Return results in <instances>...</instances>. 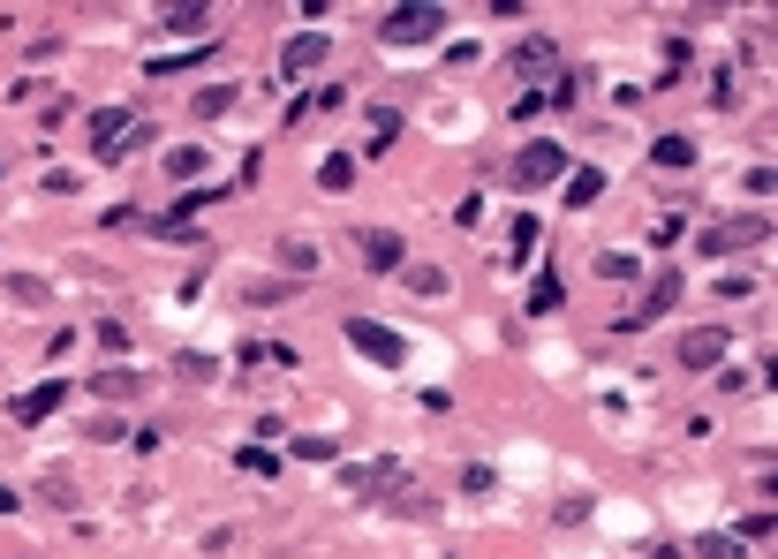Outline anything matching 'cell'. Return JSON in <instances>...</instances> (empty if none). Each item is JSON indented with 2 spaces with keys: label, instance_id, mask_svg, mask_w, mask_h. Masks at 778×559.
I'll return each instance as SVG.
<instances>
[{
  "label": "cell",
  "instance_id": "7",
  "mask_svg": "<svg viewBox=\"0 0 778 559\" xmlns=\"http://www.w3.org/2000/svg\"><path fill=\"white\" fill-rule=\"evenodd\" d=\"M340 484H348V499H393L408 476L401 461H371V469H340Z\"/></svg>",
  "mask_w": 778,
  "mask_h": 559
},
{
  "label": "cell",
  "instance_id": "4",
  "mask_svg": "<svg viewBox=\"0 0 778 559\" xmlns=\"http://www.w3.org/2000/svg\"><path fill=\"white\" fill-rule=\"evenodd\" d=\"M559 174H567V152H559L552 136H529L522 159H514V182H522V189H544V182H559Z\"/></svg>",
  "mask_w": 778,
  "mask_h": 559
},
{
  "label": "cell",
  "instance_id": "3",
  "mask_svg": "<svg viewBox=\"0 0 778 559\" xmlns=\"http://www.w3.org/2000/svg\"><path fill=\"white\" fill-rule=\"evenodd\" d=\"M756 242H771V220H763V212L703 227V242H695V250H703V257H733V250H756Z\"/></svg>",
  "mask_w": 778,
  "mask_h": 559
},
{
  "label": "cell",
  "instance_id": "19",
  "mask_svg": "<svg viewBox=\"0 0 778 559\" xmlns=\"http://www.w3.org/2000/svg\"><path fill=\"white\" fill-rule=\"evenodd\" d=\"M597 197H605V174H597V167H575V174H567V204H597Z\"/></svg>",
  "mask_w": 778,
  "mask_h": 559
},
{
  "label": "cell",
  "instance_id": "30",
  "mask_svg": "<svg viewBox=\"0 0 778 559\" xmlns=\"http://www.w3.org/2000/svg\"><path fill=\"white\" fill-rule=\"evenodd\" d=\"M748 295H756V280H741V272H726V280H718V303H748Z\"/></svg>",
  "mask_w": 778,
  "mask_h": 559
},
{
  "label": "cell",
  "instance_id": "31",
  "mask_svg": "<svg viewBox=\"0 0 778 559\" xmlns=\"http://www.w3.org/2000/svg\"><path fill=\"white\" fill-rule=\"evenodd\" d=\"M295 454H303V461H340V446L333 439H295Z\"/></svg>",
  "mask_w": 778,
  "mask_h": 559
},
{
  "label": "cell",
  "instance_id": "35",
  "mask_svg": "<svg viewBox=\"0 0 778 559\" xmlns=\"http://www.w3.org/2000/svg\"><path fill=\"white\" fill-rule=\"evenodd\" d=\"M16 507H23V499H16V492H8V484H0V514H16Z\"/></svg>",
  "mask_w": 778,
  "mask_h": 559
},
{
  "label": "cell",
  "instance_id": "2",
  "mask_svg": "<svg viewBox=\"0 0 778 559\" xmlns=\"http://www.w3.org/2000/svg\"><path fill=\"white\" fill-rule=\"evenodd\" d=\"M340 333H348V348H356V356L386 363V371H401V363H408V340H401V333H386L378 318H348Z\"/></svg>",
  "mask_w": 778,
  "mask_h": 559
},
{
  "label": "cell",
  "instance_id": "20",
  "mask_svg": "<svg viewBox=\"0 0 778 559\" xmlns=\"http://www.w3.org/2000/svg\"><path fill=\"white\" fill-rule=\"evenodd\" d=\"M167 174H174V182H197V174H204V152H197V144H174V152H167Z\"/></svg>",
  "mask_w": 778,
  "mask_h": 559
},
{
  "label": "cell",
  "instance_id": "24",
  "mask_svg": "<svg viewBox=\"0 0 778 559\" xmlns=\"http://www.w3.org/2000/svg\"><path fill=\"white\" fill-rule=\"evenodd\" d=\"M401 280H408L416 295H446V272H439V265H408Z\"/></svg>",
  "mask_w": 778,
  "mask_h": 559
},
{
  "label": "cell",
  "instance_id": "18",
  "mask_svg": "<svg viewBox=\"0 0 778 559\" xmlns=\"http://www.w3.org/2000/svg\"><path fill=\"white\" fill-rule=\"evenodd\" d=\"M559 303H567V288H559V272L544 265V272H537V288H529V310L544 318V310H559Z\"/></svg>",
  "mask_w": 778,
  "mask_h": 559
},
{
  "label": "cell",
  "instance_id": "5",
  "mask_svg": "<svg viewBox=\"0 0 778 559\" xmlns=\"http://www.w3.org/2000/svg\"><path fill=\"white\" fill-rule=\"evenodd\" d=\"M673 303H680V272L665 265L658 280H650V288H643V303L627 310V318H612V325H620V333H643V325H658V318H665V310H673Z\"/></svg>",
  "mask_w": 778,
  "mask_h": 559
},
{
  "label": "cell",
  "instance_id": "1",
  "mask_svg": "<svg viewBox=\"0 0 778 559\" xmlns=\"http://www.w3.org/2000/svg\"><path fill=\"white\" fill-rule=\"evenodd\" d=\"M378 38H386V46H431V38H446V8L439 0H401V8L378 23Z\"/></svg>",
  "mask_w": 778,
  "mask_h": 559
},
{
  "label": "cell",
  "instance_id": "8",
  "mask_svg": "<svg viewBox=\"0 0 778 559\" xmlns=\"http://www.w3.org/2000/svg\"><path fill=\"white\" fill-rule=\"evenodd\" d=\"M356 250H363V265L371 272H401V235H393V227H356Z\"/></svg>",
  "mask_w": 778,
  "mask_h": 559
},
{
  "label": "cell",
  "instance_id": "16",
  "mask_svg": "<svg viewBox=\"0 0 778 559\" xmlns=\"http://www.w3.org/2000/svg\"><path fill=\"white\" fill-rule=\"evenodd\" d=\"M650 159H658V167H695V144H688V136H658V144H650Z\"/></svg>",
  "mask_w": 778,
  "mask_h": 559
},
{
  "label": "cell",
  "instance_id": "27",
  "mask_svg": "<svg viewBox=\"0 0 778 559\" xmlns=\"http://www.w3.org/2000/svg\"><path fill=\"white\" fill-rule=\"evenodd\" d=\"M695 559H741V537H726V529H718V537L695 544Z\"/></svg>",
  "mask_w": 778,
  "mask_h": 559
},
{
  "label": "cell",
  "instance_id": "14",
  "mask_svg": "<svg viewBox=\"0 0 778 559\" xmlns=\"http://www.w3.org/2000/svg\"><path fill=\"white\" fill-rule=\"evenodd\" d=\"M235 99H242L235 84H204L197 99H189V114H197V121H212V114H227V106H235Z\"/></svg>",
  "mask_w": 778,
  "mask_h": 559
},
{
  "label": "cell",
  "instance_id": "32",
  "mask_svg": "<svg viewBox=\"0 0 778 559\" xmlns=\"http://www.w3.org/2000/svg\"><path fill=\"white\" fill-rule=\"evenodd\" d=\"M514 250H522V257L537 250V212H522V220H514Z\"/></svg>",
  "mask_w": 778,
  "mask_h": 559
},
{
  "label": "cell",
  "instance_id": "33",
  "mask_svg": "<svg viewBox=\"0 0 778 559\" xmlns=\"http://www.w3.org/2000/svg\"><path fill=\"white\" fill-rule=\"evenodd\" d=\"M129 446H136V454H159V446H167V431L144 424V431H129Z\"/></svg>",
  "mask_w": 778,
  "mask_h": 559
},
{
  "label": "cell",
  "instance_id": "6",
  "mask_svg": "<svg viewBox=\"0 0 778 559\" xmlns=\"http://www.w3.org/2000/svg\"><path fill=\"white\" fill-rule=\"evenodd\" d=\"M726 348H733L726 325H695V333H680V371H718Z\"/></svg>",
  "mask_w": 778,
  "mask_h": 559
},
{
  "label": "cell",
  "instance_id": "28",
  "mask_svg": "<svg viewBox=\"0 0 778 559\" xmlns=\"http://www.w3.org/2000/svg\"><path fill=\"white\" fill-rule=\"evenodd\" d=\"M597 272H605V280H635L643 265H635V257H620V250H605V257H597Z\"/></svg>",
  "mask_w": 778,
  "mask_h": 559
},
{
  "label": "cell",
  "instance_id": "15",
  "mask_svg": "<svg viewBox=\"0 0 778 559\" xmlns=\"http://www.w3.org/2000/svg\"><path fill=\"white\" fill-rule=\"evenodd\" d=\"M393 136H401V106H371V136H363V144H371V152H386Z\"/></svg>",
  "mask_w": 778,
  "mask_h": 559
},
{
  "label": "cell",
  "instance_id": "25",
  "mask_svg": "<svg viewBox=\"0 0 778 559\" xmlns=\"http://www.w3.org/2000/svg\"><path fill=\"white\" fill-rule=\"evenodd\" d=\"M242 303H257V310H265V303H288V280H250Z\"/></svg>",
  "mask_w": 778,
  "mask_h": 559
},
{
  "label": "cell",
  "instance_id": "23",
  "mask_svg": "<svg viewBox=\"0 0 778 559\" xmlns=\"http://www.w3.org/2000/svg\"><path fill=\"white\" fill-rule=\"evenodd\" d=\"M0 288L16 295V303H46V280H38V272H8V280H0Z\"/></svg>",
  "mask_w": 778,
  "mask_h": 559
},
{
  "label": "cell",
  "instance_id": "17",
  "mask_svg": "<svg viewBox=\"0 0 778 559\" xmlns=\"http://www.w3.org/2000/svg\"><path fill=\"white\" fill-rule=\"evenodd\" d=\"M280 265H288L295 280H310V272H318V242H295L288 235V242H280Z\"/></svg>",
  "mask_w": 778,
  "mask_h": 559
},
{
  "label": "cell",
  "instance_id": "22",
  "mask_svg": "<svg viewBox=\"0 0 778 559\" xmlns=\"http://www.w3.org/2000/svg\"><path fill=\"white\" fill-rule=\"evenodd\" d=\"M348 182H356V159H348V152H333V159L318 167V189H348Z\"/></svg>",
  "mask_w": 778,
  "mask_h": 559
},
{
  "label": "cell",
  "instance_id": "9",
  "mask_svg": "<svg viewBox=\"0 0 778 559\" xmlns=\"http://www.w3.org/2000/svg\"><path fill=\"white\" fill-rule=\"evenodd\" d=\"M325 31H295L288 46H280V76H303V68H325Z\"/></svg>",
  "mask_w": 778,
  "mask_h": 559
},
{
  "label": "cell",
  "instance_id": "10",
  "mask_svg": "<svg viewBox=\"0 0 778 559\" xmlns=\"http://www.w3.org/2000/svg\"><path fill=\"white\" fill-rule=\"evenodd\" d=\"M507 61H514V76H529V91H537V76H552V68H559V46H552V38H522Z\"/></svg>",
  "mask_w": 778,
  "mask_h": 559
},
{
  "label": "cell",
  "instance_id": "12",
  "mask_svg": "<svg viewBox=\"0 0 778 559\" xmlns=\"http://www.w3.org/2000/svg\"><path fill=\"white\" fill-rule=\"evenodd\" d=\"M91 393H99V401H136V393H144V371H129V363H106V371L91 378Z\"/></svg>",
  "mask_w": 778,
  "mask_h": 559
},
{
  "label": "cell",
  "instance_id": "21",
  "mask_svg": "<svg viewBox=\"0 0 778 559\" xmlns=\"http://www.w3.org/2000/svg\"><path fill=\"white\" fill-rule=\"evenodd\" d=\"M393 514H408V522H416V514H439V499L416 492V484H401V492H393Z\"/></svg>",
  "mask_w": 778,
  "mask_h": 559
},
{
  "label": "cell",
  "instance_id": "11",
  "mask_svg": "<svg viewBox=\"0 0 778 559\" xmlns=\"http://www.w3.org/2000/svg\"><path fill=\"white\" fill-rule=\"evenodd\" d=\"M61 401H68V378H46V386L16 393V408H8V416H16V424H38V416H53Z\"/></svg>",
  "mask_w": 778,
  "mask_h": 559
},
{
  "label": "cell",
  "instance_id": "26",
  "mask_svg": "<svg viewBox=\"0 0 778 559\" xmlns=\"http://www.w3.org/2000/svg\"><path fill=\"white\" fill-rule=\"evenodd\" d=\"M38 499H46V507H76V484H68V476H46V484H38Z\"/></svg>",
  "mask_w": 778,
  "mask_h": 559
},
{
  "label": "cell",
  "instance_id": "36",
  "mask_svg": "<svg viewBox=\"0 0 778 559\" xmlns=\"http://www.w3.org/2000/svg\"><path fill=\"white\" fill-rule=\"evenodd\" d=\"M650 559H688V552H673V544H658V552H650Z\"/></svg>",
  "mask_w": 778,
  "mask_h": 559
},
{
  "label": "cell",
  "instance_id": "13",
  "mask_svg": "<svg viewBox=\"0 0 778 559\" xmlns=\"http://www.w3.org/2000/svg\"><path fill=\"white\" fill-rule=\"evenodd\" d=\"M159 23H167L174 38H204V31H212V8H204V0H174Z\"/></svg>",
  "mask_w": 778,
  "mask_h": 559
},
{
  "label": "cell",
  "instance_id": "29",
  "mask_svg": "<svg viewBox=\"0 0 778 559\" xmlns=\"http://www.w3.org/2000/svg\"><path fill=\"white\" fill-rule=\"evenodd\" d=\"M197 61H212V46H197V53H182V61H152L144 76H182V68H197Z\"/></svg>",
  "mask_w": 778,
  "mask_h": 559
},
{
  "label": "cell",
  "instance_id": "34",
  "mask_svg": "<svg viewBox=\"0 0 778 559\" xmlns=\"http://www.w3.org/2000/svg\"><path fill=\"white\" fill-rule=\"evenodd\" d=\"M242 469H250V476H272V469H280V461H272L265 446H242Z\"/></svg>",
  "mask_w": 778,
  "mask_h": 559
}]
</instances>
